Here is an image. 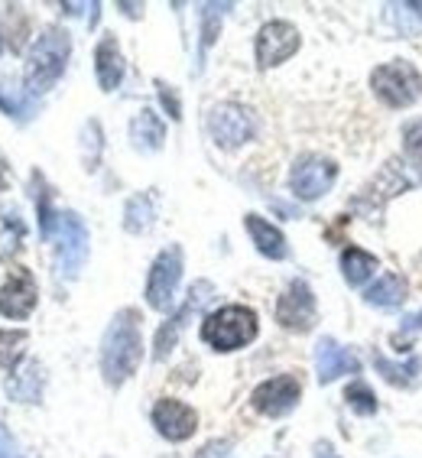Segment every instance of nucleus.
Here are the masks:
<instances>
[{
	"label": "nucleus",
	"mask_w": 422,
	"mask_h": 458,
	"mask_svg": "<svg viewBox=\"0 0 422 458\" xmlns=\"http://www.w3.org/2000/svg\"><path fill=\"white\" fill-rule=\"evenodd\" d=\"M370 364H374V370L380 374V380L396 390H413L422 377L419 354H409V358H400V361H396V358H390V354L374 352L370 354Z\"/></svg>",
	"instance_id": "nucleus-16"
},
{
	"label": "nucleus",
	"mask_w": 422,
	"mask_h": 458,
	"mask_svg": "<svg viewBox=\"0 0 422 458\" xmlns=\"http://www.w3.org/2000/svg\"><path fill=\"white\" fill-rule=\"evenodd\" d=\"M36 302H39V290H36L33 274L27 267H13L4 286H0V316L23 322V318L33 316Z\"/></svg>",
	"instance_id": "nucleus-13"
},
{
	"label": "nucleus",
	"mask_w": 422,
	"mask_h": 458,
	"mask_svg": "<svg viewBox=\"0 0 422 458\" xmlns=\"http://www.w3.org/2000/svg\"><path fill=\"white\" fill-rule=\"evenodd\" d=\"M380 270V260L367 254L364 247H348L342 254V276L348 286H364Z\"/></svg>",
	"instance_id": "nucleus-22"
},
{
	"label": "nucleus",
	"mask_w": 422,
	"mask_h": 458,
	"mask_svg": "<svg viewBox=\"0 0 422 458\" xmlns=\"http://www.w3.org/2000/svg\"><path fill=\"white\" fill-rule=\"evenodd\" d=\"M153 218H156V195L153 192L133 195L131 202H127V208H123V228L131 231V234L147 231L153 225Z\"/></svg>",
	"instance_id": "nucleus-23"
},
{
	"label": "nucleus",
	"mask_w": 422,
	"mask_h": 458,
	"mask_svg": "<svg viewBox=\"0 0 422 458\" xmlns=\"http://www.w3.org/2000/svg\"><path fill=\"white\" fill-rule=\"evenodd\" d=\"M300 403H302V377L296 370L273 374V377L260 380L250 390V410L266 416V420H283V416H290Z\"/></svg>",
	"instance_id": "nucleus-5"
},
{
	"label": "nucleus",
	"mask_w": 422,
	"mask_h": 458,
	"mask_svg": "<svg viewBox=\"0 0 422 458\" xmlns=\"http://www.w3.org/2000/svg\"><path fill=\"white\" fill-rule=\"evenodd\" d=\"M257 335H260V318H257L254 309L241 306V302H231V306L208 312L202 318V328H198V338L218 354L241 352L247 344H254Z\"/></svg>",
	"instance_id": "nucleus-2"
},
{
	"label": "nucleus",
	"mask_w": 422,
	"mask_h": 458,
	"mask_svg": "<svg viewBox=\"0 0 422 458\" xmlns=\"http://www.w3.org/2000/svg\"><path fill=\"white\" fill-rule=\"evenodd\" d=\"M244 228L254 241V247L270 260H286L290 257V244H286V234H283L273 221H266L264 215H247Z\"/></svg>",
	"instance_id": "nucleus-17"
},
{
	"label": "nucleus",
	"mask_w": 422,
	"mask_h": 458,
	"mask_svg": "<svg viewBox=\"0 0 422 458\" xmlns=\"http://www.w3.org/2000/svg\"><path fill=\"white\" fill-rule=\"evenodd\" d=\"M211 293L215 290H211V283H205V280L195 283L192 290H189V300L156 328V338H153V361H166L169 354H173V348L179 344V335H182V328L189 326V318L211 300Z\"/></svg>",
	"instance_id": "nucleus-12"
},
{
	"label": "nucleus",
	"mask_w": 422,
	"mask_h": 458,
	"mask_svg": "<svg viewBox=\"0 0 422 458\" xmlns=\"http://www.w3.org/2000/svg\"><path fill=\"white\" fill-rule=\"evenodd\" d=\"M131 140L137 150H159L166 143V123L159 121L156 111L143 107L131 121Z\"/></svg>",
	"instance_id": "nucleus-21"
},
{
	"label": "nucleus",
	"mask_w": 422,
	"mask_h": 458,
	"mask_svg": "<svg viewBox=\"0 0 422 458\" xmlns=\"http://www.w3.org/2000/svg\"><path fill=\"white\" fill-rule=\"evenodd\" d=\"M273 316H276V326L292 332V335H306L312 332L318 322V302L316 293L306 280H292L286 290L280 293V300L273 306Z\"/></svg>",
	"instance_id": "nucleus-7"
},
{
	"label": "nucleus",
	"mask_w": 422,
	"mask_h": 458,
	"mask_svg": "<svg viewBox=\"0 0 422 458\" xmlns=\"http://www.w3.org/2000/svg\"><path fill=\"white\" fill-rule=\"evenodd\" d=\"M143 354L147 352H143L140 312L127 306L111 318V326L101 338V352H97V368H101L107 387H123L140 370Z\"/></svg>",
	"instance_id": "nucleus-1"
},
{
	"label": "nucleus",
	"mask_w": 422,
	"mask_h": 458,
	"mask_svg": "<svg viewBox=\"0 0 422 458\" xmlns=\"http://www.w3.org/2000/svg\"><path fill=\"white\" fill-rule=\"evenodd\" d=\"M150 423L159 439L179 445V442H189L198 432V410L179 397H159L150 410Z\"/></svg>",
	"instance_id": "nucleus-10"
},
{
	"label": "nucleus",
	"mask_w": 422,
	"mask_h": 458,
	"mask_svg": "<svg viewBox=\"0 0 422 458\" xmlns=\"http://www.w3.org/2000/svg\"><path fill=\"white\" fill-rule=\"evenodd\" d=\"M316 458H342V455L334 452L332 442H318V445H316Z\"/></svg>",
	"instance_id": "nucleus-31"
},
{
	"label": "nucleus",
	"mask_w": 422,
	"mask_h": 458,
	"mask_svg": "<svg viewBox=\"0 0 422 458\" xmlns=\"http://www.w3.org/2000/svg\"><path fill=\"white\" fill-rule=\"evenodd\" d=\"M95 75L101 91H114L123 79V53L114 36H101V43L95 49Z\"/></svg>",
	"instance_id": "nucleus-18"
},
{
	"label": "nucleus",
	"mask_w": 422,
	"mask_h": 458,
	"mask_svg": "<svg viewBox=\"0 0 422 458\" xmlns=\"http://www.w3.org/2000/svg\"><path fill=\"white\" fill-rule=\"evenodd\" d=\"M409 296V283L400 274H380V280L374 286H367L364 302L374 309H400Z\"/></svg>",
	"instance_id": "nucleus-20"
},
{
	"label": "nucleus",
	"mask_w": 422,
	"mask_h": 458,
	"mask_svg": "<svg viewBox=\"0 0 422 458\" xmlns=\"http://www.w3.org/2000/svg\"><path fill=\"white\" fill-rule=\"evenodd\" d=\"M72 53V39L59 27H49L36 36L33 49L27 59V91L30 95H43L62 79L65 62Z\"/></svg>",
	"instance_id": "nucleus-3"
},
{
	"label": "nucleus",
	"mask_w": 422,
	"mask_h": 458,
	"mask_svg": "<svg viewBox=\"0 0 422 458\" xmlns=\"http://www.w3.org/2000/svg\"><path fill=\"white\" fill-rule=\"evenodd\" d=\"M27 344L30 335L23 328H0V368L7 374L20 370V364L27 358Z\"/></svg>",
	"instance_id": "nucleus-24"
},
{
	"label": "nucleus",
	"mask_w": 422,
	"mask_h": 458,
	"mask_svg": "<svg viewBox=\"0 0 422 458\" xmlns=\"http://www.w3.org/2000/svg\"><path fill=\"white\" fill-rule=\"evenodd\" d=\"M221 10L228 7H218V4H208L202 10V49H208L215 43V36H218V27H221Z\"/></svg>",
	"instance_id": "nucleus-26"
},
{
	"label": "nucleus",
	"mask_w": 422,
	"mask_h": 458,
	"mask_svg": "<svg viewBox=\"0 0 422 458\" xmlns=\"http://www.w3.org/2000/svg\"><path fill=\"white\" fill-rule=\"evenodd\" d=\"M409 10H416V13L422 17V4H409Z\"/></svg>",
	"instance_id": "nucleus-33"
},
{
	"label": "nucleus",
	"mask_w": 422,
	"mask_h": 458,
	"mask_svg": "<svg viewBox=\"0 0 422 458\" xmlns=\"http://www.w3.org/2000/svg\"><path fill=\"white\" fill-rule=\"evenodd\" d=\"M300 46H302V36L290 20H270L257 33V43H254L257 65L260 69H276V65H283L286 59H292V55L300 53Z\"/></svg>",
	"instance_id": "nucleus-11"
},
{
	"label": "nucleus",
	"mask_w": 422,
	"mask_h": 458,
	"mask_svg": "<svg viewBox=\"0 0 422 458\" xmlns=\"http://www.w3.org/2000/svg\"><path fill=\"white\" fill-rule=\"evenodd\" d=\"M208 133L221 150H238L247 140H254L257 121L238 101H221L208 111Z\"/></svg>",
	"instance_id": "nucleus-8"
},
{
	"label": "nucleus",
	"mask_w": 422,
	"mask_h": 458,
	"mask_svg": "<svg viewBox=\"0 0 422 458\" xmlns=\"http://www.w3.org/2000/svg\"><path fill=\"white\" fill-rule=\"evenodd\" d=\"M416 332H422V309L413 312V316H406L403 328H400V335H416Z\"/></svg>",
	"instance_id": "nucleus-30"
},
{
	"label": "nucleus",
	"mask_w": 422,
	"mask_h": 458,
	"mask_svg": "<svg viewBox=\"0 0 422 458\" xmlns=\"http://www.w3.org/2000/svg\"><path fill=\"white\" fill-rule=\"evenodd\" d=\"M7 182H10V166L4 163V159H0V192L7 189Z\"/></svg>",
	"instance_id": "nucleus-32"
},
{
	"label": "nucleus",
	"mask_w": 422,
	"mask_h": 458,
	"mask_svg": "<svg viewBox=\"0 0 422 458\" xmlns=\"http://www.w3.org/2000/svg\"><path fill=\"white\" fill-rule=\"evenodd\" d=\"M234 455V442L231 439H208L192 458H231Z\"/></svg>",
	"instance_id": "nucleus-28"
},
{
	"label": "nucleus",
	"mask_w": 422,
	"mask_h": 458,
	"mask_svg": "<svg viewBox=\"0 0 422 458\" xmlns=\"http://www.w3.org/2000/svg\"><path fill=\"white\" fill-rule=\"evenodd\" d=\"M46 387V374L43 364L27 361L20 370H13L7 377V397L17 400V403H39Z\"/></svg>",
	"instance_id": "nucleus-19"
},
{
	"label": "nucleus",
	"mask_w": 422,
	"mask_h": 458,
	"mask_svg": "<svg viewBox=\"0 0 422 458\" xmlns=\"http://www.w3.org/2000/svg\"><path fill=\"white\" fill-rule=\"evenodd\" d=\"M156 89H159V101L166 107V114L173 117V121H179V117H182V101H179V95L169 89L166 81H156Z\"/></svg>",
	"instance_id": "nucleus-29"
},
{
	"label": "nucleus",
	"mask_w": 422,
	"mask_h": 458,
	"mask_svg": "<svg viewBox=\"0 0 422 458\" xmlns=\"http://www.w3.org/2000/svg\"><path fill=\"white\" fill-rule=\"evenodd\" d=\"M334 179H338V166L322 153H302L290 169V189L300 202H318L334 185Z\"/></svg>",
	"instance_id": "nucleus-9"
},
{
	"label": "nucleus",
	"mask_w": 422,
	"mask_h": 458,
	"mask_svg": "<svg viewBox=\"0 0 422 458\" xmlns=\"http://www.w3.org/2000/svg\"><path fill=\"white\" fill-rule=\"evenodd\" d=\"M316 374H318V384H334V380L342 377H358L361 374V358L351 352V348H344L338 338H318L316 344Z\"/></svg>",
	"instance_id": "nucleus-14"
},
{
	"label": "nucleus",
	"mask_w": 422,
	"mask_h": 458,
	"mask_svg": "<svg viewBox=\"0 0 422 458\" xmlns=\"http://www.w3.org/2000/svg\"><path fill=\"white\" fill-rule=\"evenodd\" d=\"M370 89H374L377 101H384L393 111H403V107H413L422 98V75L413 62L393 59L370 72Z\"/></svg>",
	"instance_id": "nucleus-4"
},
{
	"label": "nucleus",
	"mask_w": 422,
	"mask_h": 458,
	"mask_svg": "<svg viewBox=\"0 0 422 458\" xmlns=\"http://www.w3.org/2000/svg\"><path fill=\"white\" fill-rule=\"evenodd\" d=\"M179 283H182V247L173 244L166 250H159L150 267V276H147V286H143L147 306L156 309V312H173Z\"/></svg>",
	"instance_id": "nucleus-6"
},
{
	"label": "nucleus",
	"mask_w": 422,
	"mask_h": 458,
	"mask_svg": "<svg viewBox=\"0 0 422 458\" xmlns=\"http://www.w3.org/2000/svg\"><path fill=\"white\" fill-rule=\"evenodd\" d=\"M344 403H348V410H351L354 416H377L380 413L377 394H374V387H370L364 377H354L351 384L344 387Z\"/></svg>",
	"instance_id": "nucleus-25"
},
{
	"label": "nucleus",
	"mask_w": 422,
	"mask_h": 458,
	"mask_svg": "<svg viewBox=\"0 0 422 458\" xmlns=\"http://www.w3.org/2000/svg\"><path fill=\"white\" fill-rule=\"evenodd\" d=\"M403 150L409 153L416 163H422V117L419 121H409L403 127Z\"/></svg>",
	"instance_id": "nucleus-27"
},
{
	"label": "nucleus",
	"mask_w": 422,
	"mask_h": 458,
	"mask_svg": "<svg viewBox=\"0 0 422 458\" xmlns=\"http://www.w3.org/2000/svg\"><path fill=\"white\" fill-rule=\"evenodd\" d=\"M62 228V244H59V274L62 276H79L85 257H89V228L81 225L75 212H65L59 218Z\"/></svg>",
	"instance_id": "nucleus-15"
}]
</instances>
